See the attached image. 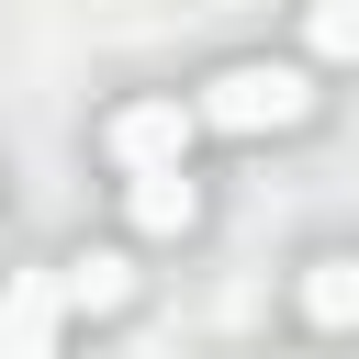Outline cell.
I'll return each mask as SVG.
<instances>
[{"label":"cell","mask_w":359,"mask_h":359,"mask_svg":"<svg viewBox=\"0 0 359 359\" xmlns=\"http://www.w3.org/2000/svg\"><path fill=\"white\" fill-rule=\"evenodd\" d=\"M191 112H202L213 135H292V123L314 112V79L280 67V56H236V67H213V79L191 90Z\"/></svg>","instance_id":"cell-1"},{"label":"cell","mask_w":359,"mask_h":359,"mask_svg":"<svg viewBox=\"0 0 359 359\" xmlns=\"http://www.w3.org/2000/svg\"><path fill=\"white\" fill-rule=\"evenodd\" d=\"M191 135H202V112H191L180 90H157V101H123V112L101 123V157H112L123 180H135V168H180Z\"/></svg>","instance_id":"cell-2"},{"label":"cell","mask_w":359,"mask_h":359,"mask_svg":"<svg viewBox=\"0 0 359 359\" xmlns=\"http://www.w3.org/2000/svg\"><path fill=\"white\" fill-rule=\"evenodd\" d=\"M67 348V292L56 269H11L0 280V359H56Z\"/></svg>","instance_id":"cell-3"},{"label":"cell","mask_w":359,"mask_h":359,"mask_svg":"<svg viewBox=\"0 0 359 359\" xmlns=\"http://www.w3.org/2000/svg\"><path fill=\"white\" fill-rule=\"evenodd\" d=\"M123 213H135V236H191V224H202L191 157H180V168H135V180H123Z\"/></svg>","instance_id":"cell-4"},{"label":"cell","mask_w":359,"mask_h":359,"mask_svg":"<svg viewBox=\"0 0 359 359\" xmlns=\"http://www.w3.org/2000/svg\"><path fill=\"white\" fill-rule=\"evenodd\" d=\"M292 303H303V325H325V337H348V325H359V247H337V258H314Z\"/></svg>","instance_id":"cell-5"},{"label":"cell","mask_w":359,"mask_h":359,"mask_svg":"<svg viewBox=\"0 0 359 359\" xmlns=\"http://www.w3.org/2000/svg\"><path fill=\"white\" fill-rule=\"evenodd\" d=\"M56 292H67L79 314H123V303H135V258H123V247H90V258H67Z\"/></svg>","instance_id":"cell-6"},{"label":"cell","mask_w":359,"mask_h":359,"mask_svg":"<svg viewBox=\"0 0 359 359\" xmlns=\"http://www.w3.org/2000/svg\"><path fill=\"white\" fill-rule=\"evenodd\" d=\"M303 45L325 67H359V0H303Z\"/></svg>","instance_id":"cell-7"}]
</instances>
